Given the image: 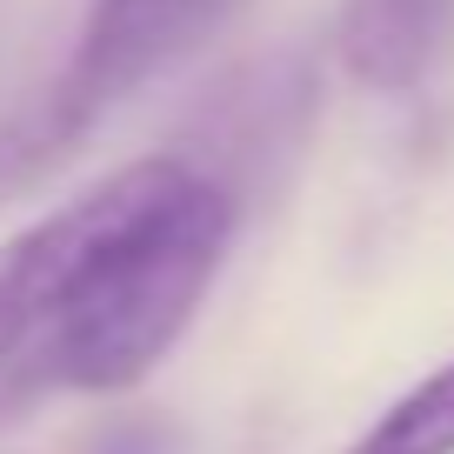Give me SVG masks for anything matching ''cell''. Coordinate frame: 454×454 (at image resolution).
I'll return each mask as SVG.
<instances>
[{
    "mask_svg": "<svg viewBox=\"0 0 454 454\" xmlns=\"http://www.w3.org/2000/svg\"><path fill=\"white\" fill-rule=\"evenodd\" d=\"M187 174L194 160L181 154L128 160L0 247V427L60 395V361L87 321L100 274L187 187Z\"/></svg>",
    "mask_w": 454,
    "mask_h": 454,
    "instance_id": "6da1fadb",
    "label": "cell"
},
{
    "mask_svg": "<svg viewBox=\"0 0 454 454\" xmlns=\"http://www.w3.org/2000/svg\"><path fill=\"white\" fill-rule=\"evenodd\" d=\"M241 227V200L207 174H187V187L134 234L114 268L100 274L87 321L60 361V395H121L187 334L200 294L221 274V254Z\"/></svg>",
    "mask_w": 454,
    "mask_h": 454,
    "instance_id": "7a4b0ae2",
    "label": "cell"
},
{
    "mask_svg": "<svg viewBox=\"0 0 454 454\" xmlns=\"http://www.w3.org/2000/svg\"><path fill=\"white\" fill-rule=\"evenodd\" d=\"M234 14L241 0H87L67 67L0 128V194L74 154V141L94 121H107L147 81L174 74L187 54H200Z\"/></svg>",
    "mask_w": 454,
    "mask_h": 454,
    "instance_id": "3957f363",
    "label": "cell"
},
{
    "mask_svg": "<svg viewBox=\"0 0 454 454\" xmlns=\"http://www.w3.org/2000/svg\"><path fill=\"white\" fill-rule=\"evenodd\" d=\"M314 94L321 87H314L308 60H294V54H274V60L227 74L207 94V107L194 114V134H187L181 160H194L207 181H221L247 207L301 154L308 121H314Z\"/></svg>",
    "mask_w": 454,
    "mask_h": 454,
    "instance_id": "277c9868",
    "label": "cell"
},
{
    "mask_svg": "<svg viewBox=\"0 0 454 454\" xmlns=\"http://www.w3.org/2000/svg\"><path fill=\"white\" fill-rule=\"evenodd\" d=\"M340 67L374 94H408L454 54V0H340Z\"/></svg>",
    "mask_w": 454,
    "mask_h": 454,
    "instance_id": "5b68a950",
    "label": "cell"
},
{
    "mask_svg": "<svg viewBox=\"0 0 454 454\" xmlns=\"http://www.w3.org/2000/svg\"><path fill=\"white\" fill-rule=\"evenodd\" d=\"M340 454H454V361L387 401Z\"/></svg>",
    "mask_w": 454,
    "mask_h": 454,
    "instance_id": "8992f818",
    "label": "cell"
},
{
    "mask_svg": "<svg viewBox=\"0 0 454 454\" xmlns=\"http://www.w3.org/2000/svg\"><path fill=\"white\" fill-rule=\"evenodd\" d=\"M87 454H181V427L154 421V414H134V421H114L87 441Z\"/></svg>",
    "mask_w": 454,
    "mask_h": 454,
    "instance_id": "52a82bcc",
    "label": "cell"
}]
</instances>
